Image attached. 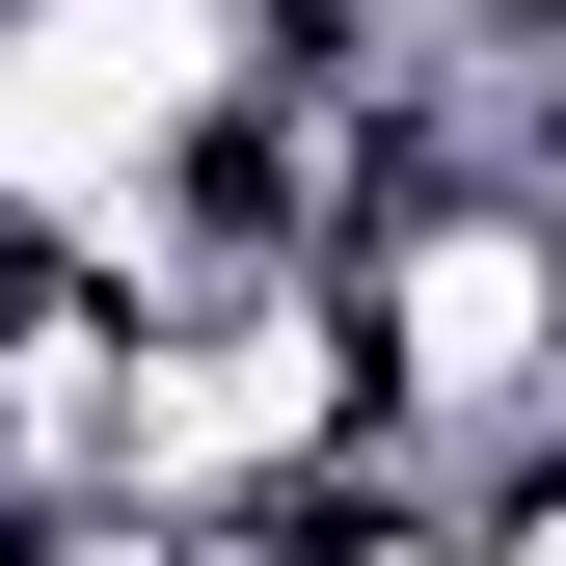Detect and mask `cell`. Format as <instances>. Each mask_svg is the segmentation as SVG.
Segmentation results:
<instances>
[{
	"label": "cell",
	"instance_id": "6da1fadb",
	"mask_svg": "<svg viewBox=\"0 0 566 566\" xmlns=\"http://www.w3.org/2000/svg\"><path fill=\"white\" fill-rule=\"evenodd\" d=\"M350 378H378V432L405 459H513V432H566V189H513V163H459V189H378L350 217Z\"/></svg>",
	"mask_w": 566,
	"mask_h": 566
}]
</instances>
